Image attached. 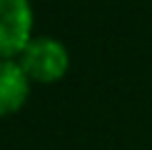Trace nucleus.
Segmentation results:
<instances>
[{"label":"nucleus","instance_id":"obj_1","mask_svg":"<svg viewBox=\"0 0 152 150\" xmlns=\"http://www.w3.org/2000/svg\"><path fill=\"white\" fill-rule=\"evenodd\" d=\"M18 62L23 65V70L28 73V78L33 83H58L70 68V55L67 48L60 40L50 35L33 38L28 43V48L20 53Z\"/></svg>","mask_w":152,"mask_h":150},{"label":"nucleus","instance_id":"obj_2","mask_svg":"<svg viewBox=\"0 0 152 150\" xmlns=\"http://www.w3.org/2000/svg\"><path fill=\"white\" fill-rule=\"evenodd\" d=\"M33 40L30 0H0V60H15Z\"/></svg>","mask_w":152,"mask_h":150},{"label":"nucleus","instance_id":"obj_3","mask_svg":"<svg viewBox=\"0 0 152 150\" xmlns=\"http://www.w3.org/2000/svg\"><path fill=\"white\" fill-rule=\"evenodd\" d=\"M28 73L18 60H0V118L18 112L30 95Z\"/></svg>","mask_w":152,"mask_h":150}]
</instances>
